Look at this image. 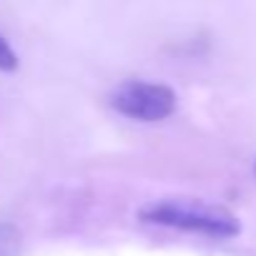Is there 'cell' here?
Returning a JSON list of instances; mask_svg holds the SVG:
<instances>
[{"mask_svg":"<svg viewBox=\"0 0 256 256\" xmlns=\"http://www.w3.org/2000/svg\"><path fill=\"white\" fill-rule=\"evenodd\" d=\"M18 68V56L8 46V40L0 36V70H16Z\"/></svg>","mask_w":256,"mask_h":256,"instance_id":"277c9868","label":"cell"},{"mask_svg":"<svg viewBox=\"0 0 256 256\" xmlns=\"http://www.w3.org/2000/svg\"><path fill=\"white\" fill-rule=\"evenodd\" d=\"M0 256H20V234L10 224H0Z\"/></svg>","mask_w":256,"mask_h":256,"instance_id":"3957f363","label":"cell"},{"mask_svg":"<svg viewBox=\"0 0 256 256\" xmlns=\"http://www.w3.org/2000/svg\"><path fill=\"white\" fill-rule=\"evenodd\" d=\"M110 106L144 123L164 120L176 108V93L164 83H146V80H126L110 93Z\"/></svg>","mask_w":256,"mask_h":256,"instance_id":"7a4b0ae2","label":"cell"},{"mask_svg":"<svg viewBox=\"0 0 256 256\" xmlns=\"http://www.w3.org/2000/svg\"><path fill=\"white\" fill-rule=\"evenodd\" d=\"M141 218L148 224H161L214 238H228L241 231L238 218L228 208L201 198H164L146 206L141 211Z\"/></svg>","mask_w":256,"mask_h":256,"instance_id":"6da1fadb","label":"cell"},{"mask_svg":"<svg viewBox=\"0 0 256 256\" xmlns=\"http://www.w3.org/2000/svg\"><path fill=\"white\" fill-rule=\"evenodd\" d=\"M254 171H256V166H254Z\"/></svg>","mask_w":256,"mask_h":256,"instance_id":"5b68a950","label":"cell"}]
</instances>
